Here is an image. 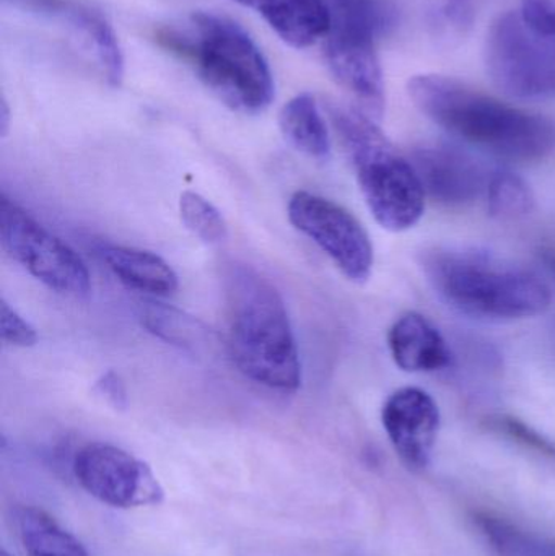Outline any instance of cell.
Returning <instances> with one entry per match:
<instances>
[{"mask_svg": "<svg viewBox=\"0 0 555 556\" xmlns=\"http://www.w3.org/2000/svg\"><path fill=\"white\" fill-rule=\"evenodd\" d=\"M179 214L185 227L204 243L218 244L227 238L228 228L224 215L198 192H182Z\"/></svg>", "mask_w": 555, "mask_h": 556, "instance_id": "cell-21", "label": "cell"}, {"mask_svg": "<svg viewBox=\"0 0 555 556\" xmlns=\"http://www.w3.org/2000/svg\"><path fill=\"white\" fill-rule=\"evenodd\" d=\"M263 16L287 45L310 48L326 38L331 28L328 0H234Z\"/></svg>", "mask_w": 555, "mask_h": 556, "instance_id": "cell-14", "label": "cell"}, {"mask_svg": "<svg viewBox=\"0 0 555 556\" xmlns=\"http://www.w3.org/2000/svg\"><path fill=\"white\" fill-rule=\"evenodd\" d=\"M541 263L546 267L547 273L555 280V251L546 250L540 254Z\"/></svg>", "mask_w": 555, "mask_h": 556, "instance_id": "cell-27", "label": "cell"}, {"mask_svg": "<svg viewBox=\"0 0 555 556\" xmlns=\"http://www.w3.org/2000/svg\"><path fill=\"white\" fill-rule=\"evenodd\" d=\"M388 349L398 368L406 372H437L450 368L452 350L439 329L416 311L404 313L388 332Z\"/></svg>", "mask_w": 555, "mask_h": 556, "instance_id": "cell-13", "label": "cell"}, {"mask_svg": "<svg viewBox=\"0 0 555 556\" xmlns=\"http://www.w3.org/2000/svg\"><path fill=\"white\" fill-rule=\"evenodd\" d=\"M331 28L325 38V59L339 85L362 113L380 121L387 104L377 41L396 26L390 0H328Z\"/></svg>", "mask_w": 555, "mask_h": 556, "instance_id": "cell-6", "label": "cell"}, {"mask_svg": "<svg viewBox=\"0 0 555 556\" xmlns=\"http://www.w3.org/2000/svg\"><path fill=\"white\" fill-rule=\"evenodd\" d=\"M520 12L533 28L555 35V0H521Z\"/></svg>", "mask_w": 555, "mask_h": 556, "instance_id": "cell-25", "label": "cell"}, {"mask_svg": "<svg viewBox=\"0 0 555 556\" xmlns=\"http://www.w3.org/2000/svg\"><path fill=\"white\" fill-rule=\"evenodd\" d=\"M38 5L39 10L61 15L87 42L97 58L98 65L111 85H119L124 75V59L119 42L111 26L98 13L81 7L71 5L62 0H25Z\"/></svg>", "mask_w": 555, "mask_h": 556, "instance_id": "cell-15", "label": "cell"}, {"mask_svg": "<svg viewBox=\"0 0 555 556\" xmlns=\"http://www.w3.org/2000/svg\"><path fill=\"white\" fill-rule=\"evenodd\" d=\"M228 350L237 368L256 384L295 392L302 381L299 349L279 291L251 267L227 276Z\"/></svg>", "mask_w": 555, "mask_h": 556, "instance_id": "cell-3", "label": "cell"}, {"mask_svg": "<svg viewBox=\"0 0 555 556\" xmlns=\"http://www.w3.org/2000/svg\"><path fill=\"white\" fill-rule=\"evenodd\" d=\"M0 241L15 263L55 293H90V274L80 256L7 194L0 195Z\"/></svg>", "mask_w": 555, "mask_h": 556, "instance_id": "cell-8", "label": "cell"}, {"mask_svg": "<svg viewBox=\"0 0 555 556\" xmlns=\"http://www.w3.org/2000/svg\"><path fill=\"white\" fill-rule=\"evenodd\" d=\"M9 119H10V113H9V106H7V101H2V134L5 136L7 130H9Z\"/></svg>", "mask_w": 555, "mask_h": 556, "instance_id": "cell-28", "label": "cell"}, {"mask_svg": "<svg viewBox=\"0 0 555 556\" xmlns=\"http://www.w3.org/2000/svg\"><path fill=\"white\" fill-rule=\"evenodd\" d=\"M328 110L377 224L393 233L416 227L426 212L427 194L411 159L358 108L331 104Z\"/></svg>", "mask_w": 555, "mask_h": 556, "instance_id": "cell-5", "label": "cell"}, {"mask_svg": "<svg viewBox=\"0 0 555 556\" xmlns=\"http://www.w3.org/2000/svg\"><path fill=\"white\" fill-rule=\"evenodd\" d=\"M484 65L494 87L518 101L555 100V35L533 28L520 10L489 26Z\"/></svg>", "mask_w": 555, "mask_h": 556, "instance_id": "cell-7", "label": "cell"}, {"mask_svg": "<svg viewBox=\"0 0 555 556\" xmlns=\"http://www.w3.org/2000/svg\"><path fill=\"white\" fill-rule=\"evenodd\" d=\"M289 220L308 237L342 276L354 283H365L374 270V244L364 225L335 201L299 191L289 202Z\"/></svg>", "mask_w": 555, "mask_h": 556, "instance_id": "cell-9", "label": "cell"}, {"mask_svg": "<svg viewBox=\"0 0 555 556\" xmlns=\"http://www.w3.org/2000/svg\"><path fill=\"white\" fill-rule=\"evenodd\" d=\"M485 427L492 433L505 438L510 443L524 447L525 451L537 454L543 459L555 464V443L550 438L544 437L540 431L534 430L527 421L514 417V415L497 414L492 415L485 420Z\"/></svg>", "mask_w": 555, "mask_h": 556, "instance_id": "cell-23", "label": "cell"}, {"mask_svg": "<svg viewBox=\"0 0 555 556\" xmlns=\"http://www.w3.org/2000/svg\"><path fill=\"white\" fill-rule=\"evenodd\" d=\"M0 556H12V555H10L9 552H7V551H2V554H0Z\"/></svg>", "mask_w": 555, "mask_h": 556, "instance_id": "cell-29", "label": "cell"}, {"mask_svg": "<svg viewBox=\"0 0 555 556\" xmlns=\"http://www.w3.org/2000/svg\"><path fill=\"white\" fill-rule=\"evenodd\" d=\"M484 199L489 214L501 222L521 220L534 208L531 186L507 168L492 169Z\"/></svg>", "mask_w": 555, "mask_h": 556, "instance_id": "cell-19", "label": "cell"}, {"mask_svg": "<svg viewBox=\"0 0 555 556\" xmlns=\"http://www.w3.org/2000/svg\"><path fill=\"white\" fill-rule=\"evenodd\" d=\"M472 18V0H432L427 13L433 38L443 45L462 41L471 28Z\"/></svg>", "mask_w": 555, "mask_h": 556, "instance_id": "cell-22", "label": "cell"}, {"mask_svg": "<svg viewBox=\"0 0 555 556\" xmlns=\"http://www.w3.org/2000/svg\"><path fill=\"white\" fill-rule=\"evenodd\" d=\"M279 126L287 142L299 152L316 160H326L331 153L328 124L313 94H297L283 104Z\"/></svg>", "mask_w": 555, "mask_h": 556, "instance_id": "cell-17", "label": "cell"}, {"mask_svg": "<svg viewBox=\"0 0 555 556\" xmlns=\"http://www.w3.org/2000/svg\"><path fill=\"white\" fill-rule=\"evenodd\" d=\"M101 256L104 263L126 287L146 293H173L178 288V276L162 257L150 251L129 247H103Z\"/></svg>", "mask_w": 555, "mask_h": 556, "instance_id": "cell-16", "label": "cell"}, {"mask_svg": "<svg viewBox=\"0 0 555 556\" xmlns=\"http://www.w3.org/2000/svg\"><path fill=\"white\" fill-rule=\"evenodd\" d=\"M424 276L440 300L484 323L531 319L550 309V285L534 270L478 248L436 247L422 254Z\"/></svg>", "mask_w": 555, "mask_h": 556, "instance_id": "cell-2", "label": "cell"}, {"mask_svg": "<svg viewBox=\"0 0 555 556\" xmlns=\"http://www.w3.org/2000/svg\"><path fill=\"white\" fill-rule=\"evenodd\" d=\"M74 473L88 495L113 508L160 505L165 495L143 460L113 444L91 443L81 447L74 459Z\"/></svg>", "mask_w": 555, "mask_h": 556, "instance_id": "cell-10", "label": "cell"}, {"mask_svg": "<svg viewBox=\"0 0 555 556\" xmlns=\"http://www.w3.org/2000/svg\"><path fill=\"white\" fill-rule=\"evenodd\" d=\"M381 421L400 459L411 470L427 469L442 424L436 399L414 386L398 389L384 402Z\"/></svg>", "mask_w": 555, "mask_h": 556, "instance_id": "cell-12", "label": "cell"}, {"mask_svg": "<svg viewBox=\"0 0 555 556\" xmlns=\"http://www.w3.org/2000/svg\"><path fill=\"white\" fill-rule=\"evenodd\" d=\"M427 198L445 207H466L484 198L491 172L471 153L446 143L417 147L411 155Z\"/></svg>", "mask_w": 555, "mask_h": 556, "instance_id": "cell-11", "label": "cell"}, {"mask_svg": "<svg viewBox=\"0 0 555 556\" xmlns=\"http://www.w3.org/2000/svg\"><path fill=\"white\" fill-rule=\"evenodd\" d=\"M162 41L194 68L199 80L225 106L260 114L273 103V72L256 42L234 20L195 12L182 28L163 33Z\"/></svg>", "mask_w": 555, "mask_h": 556, "instance_id": "cell-4", "label": "cell"}, {"mask_svg": "<svg viewBox=\"0 0 555 556\" xmlns=\"http://www.w3.org/2000/svg\"><path fill=\"white\" fill-rule=\"evenodd\" d=\"M414 106L450 136L495 159L533 163L555 149V127L546 117L512 106L465 81L439 74L407 81Z\"/></svg>", "mask_w": 555, "mask_h": 556, "instance_id": "cell-1", "label": "cell"}, {"mask_svg": "<svg viewBox=\"0 0 555 556\" xmlns=\"http://www.w3.org/2000/svg\"><path fill=\"white\" fill-rule=\"evenodd\" d=\"M481 534L501 556H555V542L488 513L475 515Z\"/></svg>", "mask_w": 555, "mask_h": 556, "instance_id": "cell-20", "label": "cell"}, {"mask_svg": "<svg viewBox=\"0 0 555 556\" xmlns=\"http://www.w3.org/2000/svg\"><path fill=\"white\" fill-rule=\"evenodd\" d=\"M0 333L2 340L13 346H33L38 342L35 327L2 298L0 304Z\"/></svg>", "mask_w": 555, "mask_h": 556, "instance_id": "cell-24", "label": "cell"}, {"mask_svg": "<svg viewBox=\"0 0 555 556\" xmlns=\"http://www.w3.org/2000/svg\"><path fill=\"white\" fill-rule=\"evenodd\" d=\"M94 391L114 408H124L127 405L126 389L116 372L110 371L101 376L100 381L94 386Z\"/></svg>", "mask_w": 555, "mask_h": 556, "instance_id": "cell-26", "label": "cell"}, {"mask_svg": "<svg viewBox=\"0 0 555 556\" xmlns=\"http://www.w3.org/2000/svg\"><path fill=\"white\" fill-rule=\"evenodd\" d=\"M15 525L28 556H90L80 541L35 506L16 509Z\"/></svg>", "mask_w": 555, "mask_h": 556, "instance_id": "cell-18", "label": "cell"}]
</instances>
